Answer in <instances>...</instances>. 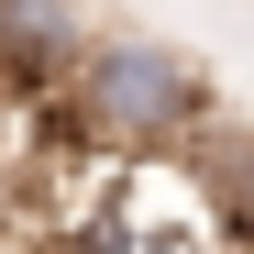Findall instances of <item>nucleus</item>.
I'll list each match as a JSON object with an SVG mask.
<instances>
[{
	"label": "nucleus",
	"mask_w": 254,
	"mask_h": 254,
	"mask_svg": "<svg viewBox=\"0 0 254 254\" xmlns=\"http://www.w3.org/2000/svg\"><path fill=\"white\" fill-rule=\"evenodd\" d=\"M66 77H77V122L100 144H122V155H177L210 122V77L166 33H89Z\"/></svg>",
	"instance_id": "1"
},
{
	"label": "nucleus",
	"mask_w": 254,
	"mask_h": 254,
	"mask_svg": "<svg viewBox=\"0 0 254 254\" xmlns=\"http://www.w3.org/2000/svg\"><path fill=\"white\" fill-rule=\"evenodd\" d=\"M89 45V11L77 0H0V77H22V89H56Z\"/></svg>",
	"instance_id": "2"
},
{
	"label": "nucleus",
	"mask_w": 254,
	"mask_h": 254,
	"mask_svg": "<svg viewBox=\"0 0 254 254\" xmlns=\"http://www.w3.org/2000/svg\"><path fill=\"white\" fill-rule=\"evenodd\" d=\"M210 188H221V210L254 232V133H221V144H210Z\"/></svg>",
	"instance_id": "3"
}]
</instances>
